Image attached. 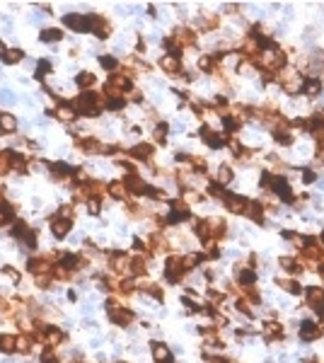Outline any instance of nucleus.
I'll use <instances>...</instances> for the list:
<instances>
[{"label":"nucleus","mask_w":324,"mask_h":363,"mask_svg":"<svg viewBox=\"0 0 324 363\" xmlns=\"http://www.w3.org/2000/svg\"><path fill=\"white\" fill-rule=\"evenodd\" d=\"M254 63L262 68L264 73H281L285 71V66H288V58H285V53L278 46H271V49H264L259 53V58H254Z\"/></svg>","instance_id":"1"},{"label":"nucleus","mask_w":324,"mask_h":363,"mask_svg":"<svg viewBox=\"0 0 324 363\" xmlns=\"http://www.w3.org/2000/svg\"><path fill=\"white\" fill-rule=\"evenodd\" d=\"M262 187H266L271 194H276L281 201L285 203H293L295 201V194L290 189V184L283 179V177H278V174H271V172H264L262 174Z\"/></svg>","instance_id":"2"},{"label":"nucleus","mask_w":324,"mask_h":363,"mask_svg":"<svg viewBox=\"0 0 324 363\" xmlns=\"http://www.w3.org/2000/svg\"><path fill=\"white\" fill-rule=\"evenodd\" d=\"M73 107L78 109V114H85V116H90V119L100 116L102 109H104V107H102V97L92 90H82L80 95L75 97Z\"/></svg>","instance_id":"3"},{"label":"nucleus","mask_w":324,"mask_h":363,"mask_svg":"<svg viewBox=\"0 0 324 363\" xmlns=\"http://www.w3.org/2000/svg\"><path fill=\"white\" fill-rule=\"evenodd\" d=\"M184 274H186V269H184L182 254H170L167 262H165V279L170 283H179Z\"/></svg>","instance_id":"4"},{"label":"nucleus","mask_w":324,"mask_h":363,"mask_svg":"<svg viewBox=\"0 0 324 363\" xmlns=\"http://www.w3.org/2000/svg\"><path fill=\"white\" fill-rule=\"evenodd\" d=\"M107 315H109V320H112L116 327H128V324L133 322V313L128 308H121L116 300L107 302Z\"/></svg>","instance_id":"5"},{"label":"nucleus","mask_w":324,"mask_h":363,"mask_svg":"<svg viewBox=\"0 0 324 363\" xmlns=\"http://www.w3.org/2000/svg\"><path fill=\"white\" fill-rule=\"evenodd\" d=\"M189 218H191V208H189V203L182 201V199H174V201H170V213H167L165 223L174 225V223L189 221Z\"/></svg>","instance_id":"6"},{"label":"nucleus","mask_w":324,"mask_h":363,"mask_svg":"<svg viewBox=\"0 0 324 363\" xmlns=\"http://www.w3.org/2000/svg\"><path fill=\"white\" fill-rule=\"evenodd\" d=\"M278 82H281V87H283L285 92L295 95L298 90H303L305 75L300 71H281V75H278Z\"/></svg>","instance_id":"7"},{"label":"nucleus","mask_w":324,"mask_h":363,"mask_svg":"<svg viewBox=\"0 0 324 363\" xmlns=\"http://www.w3.org/2000/svg\"><path fill=\"white\" fill-rule=\"evenodd\" d=\"M305 300H307L310 310H314L317 315H324V288H319V286L305 288Z\"/></svg>","instance_id":"8"},{"label":"nucleus","mask_w":324,"mask_h":363,"mask_svg":"<svg viewBox=\"0 0 324 363\" xmlns=\"http://www.w3.org/2000/svg\"><path fill=\"white\" fill-rule=\"evenodd\" d=\"M199 136H201V141L206 143L208 148H213V150H218V148L228 145V138L220 136V133H215L211 126H201V129H199Z\"/></svg>","instance_id":"9"},{"label":"nucleus","mask_w":324,"mask_h":363,"mask_svg":"<svg viewBox=\"0 0 324 363\" xmlns=\"http://www.w3.org/2000/svg\"><path fill=\"white\" fill-rule=\"evenodd\" d=\"M63 24L73 32H90V15H78V12L63 15Z\"/></svg>","instance_id":"10"},{"label":"nucleus","mask_w":324,"mask_h":363,"mask_svg":"<svg viewBox=\"0 0 324 363\" xmlns=\"http://www.w3.org/2000/svg\"><path fill=\"white\" fill-rule=\"evenodd\" d=\"M90 32L97 39H107L112 34V24H109V20H104L102 15H90Z\"/></svg>","instance_id":"11"},{"label":"nucleus","mask_w":324,"mask_h":363,"mask_svg":"<svg viewBox=\"0 0 324 363\" xmlns=\"http://www.w3.org/2000/svg\"><path fill=\"white\" fill-rule=\"evenodd\" d=\"M71 228H73V221L63 218V216H53L51 218V232H53L56 240H66L71 235Z\"/></svg>","instance_id":"12"},{"label":"nucleus","mask_w":324,"mask_h":363,"mask_svg":"<svg viewBox=\"0 0 324 363\" xmlns=\"http://www.w3.org/2000/svg\"><path fill=\"white\" fill-rule=\"evenodd\" d=\"M223 203H225V208L230 213H235V216H244V211H247V199H242L240 194L228 192L223 196Z\"/></svg>","instance_id":"13"},{"label":"nucleus","mask_w":324,"mask_h":363,"mask_svg":"<svg viewBox=\"0 0 324 363\" xmlns=\"http://www.w3.org/2000/svg\"><path fill=\"white\" fill-rule=\"evenodd\" d=\"M235 281L240 283L242 288H249V286H254V281H256V269H252V266H244V264H237V266H235Z\"/></svg>","instance_id":"14"},{"label":"nucleus","mask_w":324,"mask_h":363,"mask_svg":"<svg viewBox=\"0 0 324 363\" xmlns=\"http://www.w3.org/2000/svg\"><path fill=\"white\" fill-rule=\"evenodd\" d=\"M8 160H10V172H15V174H27V170H29L27 155H22V153H17V150H8Z\"/></svg>","instance_id":"15"},{"label":"nucleus","mask_w":324,"mask_h":363,"mask_svg":"<svg viewBox=\"0 0 324 363\" xmlns=\"http://www.w3.org/2000/svg\"><path fill=\"white\" fill-rule=\"evenodd\" d=\"M123 187L128 189V194H133V196H143V177L138 174V172H128V174H123Z\"/></svg>","instance_id":"16"},{"label":"nucleus","mask_w":324,"mask_h":363,"mask_svg":"<svg viewBox=\"0 0 324 363\" xmlns=\"http://www.w3.org/2000/svg\"><path fill=\"white\" fill-rule=\"evenodd\" d=\"M298 334H300V339H303V342H314L317 337H322V329H319V324L314 322V320H303Z\"/></svg>","instance_id":"17"},{"label":"nucleus","mask_w":324,"mask_h":363,"mask_svg":"<svg viewBox=\"0 0 324 363\" xmlns=\"http://www.w3.org/2000/svg\"><path fill=\"white\" fill-rule=\"evenodd\" d=\"M283 324L281 322H274V320H269V322H264L262 327V337L266 342H278V339H283Z\"/></svg>","instance_id":"18"},{"label":"nucleus","mask_w":324,"mask_h":363,"mask_svg":"<svg viewBox=\"0 0 324 363\" xmlns=\"http://www.w3.org/2000/svg\"><path fill=\"white\" fill-rule=\"evenodd\" d=\"M172 39L182 46V49H186V46H193L196 44V32L189 29V27H177L172 34Z\"/></svg>","instance_id":"19"},{"label":"nucleus","mask_w":324,"mask_h":363,"mask_svg":"<svg viewBox=\"0 0 324 363\" xmlns=\"http://www.w3.org/2000/svg\"><path fill=\"white\" fill-rule=\"evenodd\" d=\"M160 68L167 73V75H179V73H182V58L167 53V56H162L160 58Z\"/></svg>","instance_id":"20"},{"label":"nucleus","mask_w":324,"mask_h":363,"mask_svg":"<svg viewBox=\"0 0 324 363\" xmlns=\"http://www.w3.org/2000/svg\"><path fill=\"white\" fill-rule=\"evenodd\" d=\"M150 351H152V358H155V363H172L174 356L172 351L165 346L162 342H152L150 344Z\"/></svg>","instance_id":"21"},{"label":"nucleus","mask_w":324,"mask_h":363,"mask_svg":"<svg viewBox=\"0 0 324 363\" xmlns=\"http://www.w3.org/2000/svg\"><path fill=\"white\" fill-rule=\"evenodd\" d=\"M152 145L150 143H138V145H133L131 150H128V155H131L133 160H138V162H150L152 160Z\"/></svg>","instance_id":"22"},{"label":"nucleus","mask_w":324,"mask_h":363,"mask_svg":"<svg viewBox=\"0 0 324 363\" xmlns=\"http://www.w3.org/2000/svg\"><path fill=\"white\" fill-rule=\"evenodd\" d=\"M49 170H51V177H53V179H71L73 174H75V170H73L68 162H51Z\"/></svg>","instance_id":"23"},{"label":"nucleus","mask_w":324,"mask_h":363,"mask_svg":"<svg viewBox=\"0 0 324 363\" xmlns=\"http://www.w3.org/2000/svg\"><path fill=\"white\" fill-rule=\"evenodd\" d=\"M112 269L114 271H119V274L131 271V257H126L123 252L112 254Z\"/></svg>","instance_id":"24"},{"label":"nucleus","mask_w":324,"mask_h":363,"mask_svg":"<svg viewBox=\"0 0 324 363\" xmlns=\"http://www.w3.org/2000/svg\"><path fill=\"white\" fill-rule=\"evenodd\" d=\"M15 131H17V119L12 114L0 111V136H8V133H15Z\"/></svg>","instance_id":"25"},{"label":"nucleus","mask_w":324,"mask_h":363,"mask_svg":"<svg viewBox=\"0 0 324 363\" xmlns=\"http://www.w3.org/2000/svg\"><path fill=\"white\" fill-rule=\"evenodd\" d=\"M244 216L254 223H264V206L259 201H247V211Z\"/></svg>","instance_id":"26"},{"label":"nucleus","mask_w":324,"mask_h":363,"mask_svg":"<svg viewBox=\"0 0 324 363\" xmlns=\"http://www.w3.org/2000/svg\"><path fill=\"white\" fill-rule=\"evenodd\" d=\"M53 114H56L61 121H75L78 119V109H75L73 104H66V102H61V104H58V109L53 111Z\"/></svg>","instance_id":"27"},{"label":"nucleus","mask_w":324,"mask_h":363,"mask_svg":"<svg viewBox=\"0 0 324 363\" xmlns=\"http://www.w3.org/2000/svg\"><path fill=\"white\" fill-rule=\"evenodd\" d=\"M22 58H24V53H22L20 49H5L3 53H0V60H3L5 66H15V63H22Z\"/></svg>","instance_id":"28"},{"label":"nucleus","mask_w":324,"mask_h":363,"mask_svg":"<svg viewBox=\"0 0 324 363\" xmlns=\"http://www.w3.org/2000/svg\"><path fill=\"white\" fill-rule=\"evenodd\" d=\"M303 92L307 97H317V95H322V82L317 80V78H305Z\"/></svg>","instance_id":"29"},{"label":"nucleus","mask_w":324,"mask_h":363,"mask_svg":"<svg viewBox=\"0 0 324 363\" xmlns=\"http://www.w3.org/2000/svg\"><path fill=\"white\" fill-rule=\"evenodd\" d=\"M276 283H278L281 288H285L290 295H300V293H303V286H300L298 279H276Z\"/></svg>","instance_id":"30"},{"label":"nucleus","mask_w":324,"mask_h":363,"mask_svg":"<svg viewBox=\"0 0 324 363\" xmlns=\"http://www.w3.org/2000/svg\"><path fill=\"white\" fill-rule=\"evenodd\" d=\"M107 192L112 194L114 199H119V201H126V199H128V189L123 187V182H112V184H107Z\"/></svg>","instance_id":"31"},{"label":"nucleus","mask_w":324,"mask_h":363,"mask_svg":"<svg viewBox=\"0 0 324 363\" xmlns=\"http://www.w3.org/2000/svg\"><path fill=\"white\" fill-rule=\"evenodd\" d=\"M0 351L3 353L17 351V337H12V334H0Z\"/></svg>","instance_id":"32"},{"label":"nucleus","mask_w":324,"mask_h":363,"mask_svg":"<svg viewBox=\"0 0 324 363\" xmlns=\"http://www.w3.org/2000/svg\"><path fill=\"white\" fill-rule=\"evenodd\" d=\"M278 264H281V266H283L288 274H300V271H303V262H298L295 257H281V259H278Z\"/></svg>","instance_id":"33"},{"label":"nucleus","mask_w":324,"mask_h":363,"mask_svg":"<svg viewBox=\"0 0 324 363\" xmlns=\"http://www.w3.org/2000/svg\"><path fill=\"white\" fill-rule=\"evenodd\" d=\"M12 218H15V208H12L8 201H3V199H0V228H3V225H8Z\"/></svg>","instance_id":"34"},{"label":"nucleus","mask_w":324,"mask_h":363,"mask_svg":"<svg viewBox=\"0 0 324 363\" xmlns=\"http://www.w3.org/2000/svg\"><path fill=\"white\" fill-rule=\"evenodd\" d=\"M148 247H150L152 252H167V250H170V245H167V240L162 237L160 232H155V235H150V245H148Z\"/></svg>","instance_id":"35"},{"label":"nucleus","mask_w":324,"mask_h":363,"mask_svg":"<svg viewBox=\"0 0 324 363\" xmlns=\"http://www.w3.org/2000/svg\"><path fill=\"white\" fill-rule=\"evenodd\" d=\"M75 82H78V87H82V90H90L92 85H94V75L87 71H82L75 75Z\"/></svg>","instance_id":"36"},{"label":"nucleus","mask_w":324,"mask_h":363,"mask_svg":"<svg viewBox=\"0 0 324 363\" xmlns=\"http://www.w3.org/2000/svg\"><path fill=\"white\" fill-rule=\"evenodd\" d=\"M131 274H136V276L148 274V262L143 259V254H138V257H133L131 259Z\"/></svg>","instance_id":"37"},{"label":"nucleus","mask_w":324,"mask_h":363,"mask_svg":"<svg viewBox=\"0 0 324 363\" xmlns=\"http://www.w3.org/2000/svg\"><path fill=\"white\" fill-rule=\"evenodd\" d=\"M39 39L46 41V44H53V41H61L63 39V32L61 29H44Z\"/></svg>","instance_id":"38"},{"label":"nucleus","mask_w":324,"mask_h":363,"mask_svg":"<svg viewBox=\"0 0 324 363\" xmlns=\"http://www.w3.org/2000/svg\"><path fill=\"white\" fill-rule=\"evenodd\" d=\"M274 141L281 143V145H290V143H293V136H290L288 129H281V131H274Z\"/></svg>","instance_id":"39"},{"label":"nucleus","mask_w":324,"mask_h":363,"mask_svg":"<svg viewBox=\"0 0 324 363\" xmlns=\"http://www.w3.org/2000/svg\"><path fill=\"white\" fill-rule=\"evenodd\" d=\"M233 170L228 167V165H223V167H218V184H228V182H233Z\"/></svg>","instance_id":"40"},{"label":"nucleus","mask_w":324,"mask_h":363,"mask_svg":"<svg viewBox=\"0 0 324 363\" xmlns=\"http://www.w3.org/2000/svg\"><path fill=\"white\" fill-rule=\"evenodd\" d=\"M31 344H34V334L31 337H17V351L27 353L31 349Z\"/></svg>","instance_id":"41"},{"label":"nucleus","mask_w":324,"mask_h":363,"mask_svg":"<svg viewBox=\"0 0 324 363\" xmlns=\"http://www.w3.org/2000/svg\"><path fill=\"white\" fill-rule=\"evenodd\" d=\"M49 73H51V63H49V60H39V63H37V73H34V75H37L39 80H44Z\"/></svg>","instance_id":"42"},{"label":"nucleus","mask_w":324,"mask_h":363,"mask_svg":"<svg viewBox=\"0 0 324 363\" xmlns=\"http://www.w3.org/2000/svg\"><path fill=\"white\" fill-rule=\"evenodd\" d=\"M167 131H170V126L162 121V124H157L155 126V141L157 143H165V138H167Z\"/></svg>","instance_id":"43"},{"label":"nucleus","mask_w":324,"mask_h":363,"mask_svg":"<svg viewBox=\"0 0 324 363\" xmlns=\"http://www.w3.org/2000/svg\"><path fill=\"white\" fill-rule=\"evenodd\" d=\"M39 358H41V363H61V358L56 356V351H53V349H44Z\"/></svg>","instance_id":"44"},{"label":"nucleus","mask_w":324,"mask_h":363,"mask_svg":"<svg viewBox=\"0 0 324 363\" xmlns=\"http://www.w3.org/2000/svg\"><path fill=\"white\" fill-rule=\"evenodd\" d=\"M100 66H102V68H107V71H116L119 60L112 58V56H100Z\"/></svg>","instance_id":"45"},{"label":"nucleus","mask_w":324,"mask_h":363,"mask_svg":"<svg viewBox=\"0 0 324 363\" xmlns=\"http://www.w3.org/2000/svg\"><path fill=\"white\" fill-rule=\"evenodd\" d=\"M143 291L148 293V295H152V298H155V300H162V298H165V293L160 291V286H155V283H150V286H145V288H143Z\"/></svg>","instance_id":"46"},{"label":"nucleus","mask_w":324,"mask_h":363,"mask_svg":"<svg viewBox=\"0 0 324 363\" xmlns=\"http://www.w3.org/2000/svg\"><path fill=\"white\" fill-rule=\"evenodd\" d=\"M85 203H87V208H90L92 216H97V213L102 211V199H100V196H94V199H87Z\"/></svg>","instance_id":"47"},{"label":"nucleus","mask_w":324,"mask_h":363,"mask_svg":"<svg viewBox=\"0 0 324 363\" xmlns=\"http://www.w3.org/2000/svg\"><path fill=\"white\" fill-rule=\"evenodd\" d=\"M10 172V160H8V150H0V174Z\"/></svg>","instance_id":"48"},{"label":"nucleus","mask_w":324,"mask_h":363,"mask_svg":"<svg viewBox=\"0 0 324 363\" xmlns=\"http://www.w3.org/2000/svg\"><path fill=\"white\" fill-rule=\"evenodd\" d=\"M0 102H3V104H8V107H12V104L17 102V97H15L10 90H0Z\"/></svg>","instance_id":"49"},{"label":"nucleus","mask_w":324,"mask_h":363,"mask_svg":"<svg viewBox=\"0 0 324 363\" xmlns=\"http://www.w3.org/2000/svg\"><path fill=\"white\" fill-rule=\"evenodd\" d=\"M3 274H5V276H10L12 283H20V271H15L12 266H3Z\"/></svg>","instance_id":"50"},{"label":"nucleus","mask_w":324,"mask_h":363,"mask_svg":"<svg viewBox=\"0 0 324 363\" xmlns=\"http://www.w3.org/2000/svg\"><path fill=\"white\" fill-rule=\"evenodd\" d=\"M208 300H211V302H223V300H225V293H218V291H208Z\"/></svg>","instance_id":"51"},{"label":"nucleus","mask_w":324,"mask_h":363,"mask_svg":"<svg viewBox=\"0 0 324 363\" xmlns=\"http://www.w3.org/2000/svg\"><path fill=\"white\" fill-rule=\"evenodd\" d=\"M314 179H317V174H314V172H310V170H305V174H303V182H305V184H312Z\"/></svg>","instance_id":"52"},{"label":"nucleus","mask_w":324,"mask_h":363,"mask_svg":"<svg viewBox=\"0 0 324 363\" xmlns=\"http://www.w3.org/2000/svg\"><path fill=\"white\" fill-rule=\"evenodd\" d=\"M3 363H15V361L12 358H3Z\"/></svg>","instance_id":"53"},{"label":"nucleus","mask_w":324,"mask_h":363,"mask_svg":"<svg viewBox=\"0 0 324 363\" xmlns=\"http://www.w3.org/2000/svg\"><path fill=\"white\" fill-rule=\"evenodd\" d=\"M319 329H322V334H324V322H319Z\"/></svg>","instance_id":"54"}]
</instances>
